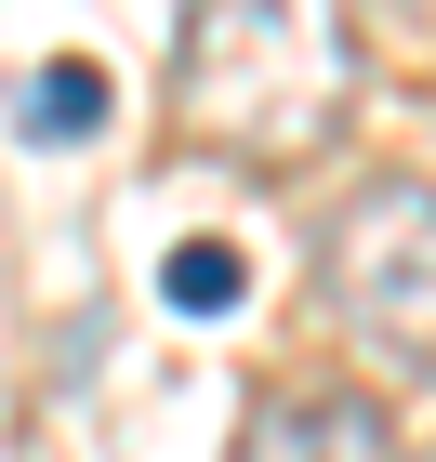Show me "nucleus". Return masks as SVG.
<instances>
[{
  "label": "nucleus",
  "instance_id": "nucleus-1",
  "mask_svg": "<svg viewBox=\"0 0 436 462\" xmlns=\"http://www.w3.org/2000/svg\"><path fill=\"white\" fill-rule=\"evenodd\" d=\"M172 119L212 159L291 172L357 119V0H199Z\"/></svg>",
  "mask_w": 436,
  "mask_h": 462
},
{
  "label": "nucleus",
  "instance_id": "nucleus-2",
  "mask_svg": "<svg viewBox=\"0 0 436 462\" xmlns=\"http://www.w3.org/2000/svg\"><path fill=\"white\" fill-rule=\"evenodd\" d=\"M318 304L357 330L384 370L436 383V185H370L318 225Z\"/></svg>",
  "mask_w": 436,
  "mask_h": 462
},
{
  "label": "nucleus",
  "instance_id": "nucleus-7",
  "mask_svg": "<svg viewBox=\"0 0 436 462\" xmlns=\"http://www.w3.org/2000/svg\"><path fill=\"white\" fill-rule=\"evenodd\" d=\"M410 462H436V449H410Z\"/></svg>",
  "mask_w": 436,
  "mask_h": 462
},
{
  "label": "nucleus",
  "instance_id": "nucleus-5",
  "mask_svg": "<svg viewBox=\"0 0 436 462\" xmlns=\"http://www.w3.org/2000/svg\"><path fill=\"white\" fill-rule=\"evenodd\" d=\"M238 291H252V264H238V238H185L172 264H159V304H172V318H225Z\"/></svg>",
  "mask_w": 436,
  "mask_h": 462
},
{
  "label": "nucleus",
  "instance_id": "nucleus-6",
  "mask_svg": "<svg viewBox=\"0 0 436 462\" xmlns=\"http://www.w3.org/2000/svg\"><path fill=\"white\" fill-rule=\"evenodd\" d=\"M370 27H397V40H436V0H370Z\"/></svg>",
  "mask_w": 436,
  "mask_h": 462
},
{
  "label": "nucleus",
  "instance_id": "nucleus-4",
  "mask_svg": "<svg viewBox=\"0 0 436 462\" xmlns=\"http://www.w3.org/2000/svg\"><path fill=\"white\" fill-rule=\"evenodd\" d=\"M14 133H27V145H93V133H107V67H79V53H53V67L27 79V106H14Z\"/></svg>",
  "mask_w": 436,
  "mask_h": 462
},
{
  "label": "nucleus",
  "instance_id": "nucleus-3",
  "mask_svg": "<svg viewBox=\"0 0 436 462\" xmlns=\"http://www.w3.org/2000/svg\"><path fill=\"white\" fill-rule=\"evenodd\" d=\"M238 462H397V423H384L370 396L318 383V396H278V410H252Z\"/></svg>",
  "mask_w": 436,
  "mask_h": 462
}]
</instances>
